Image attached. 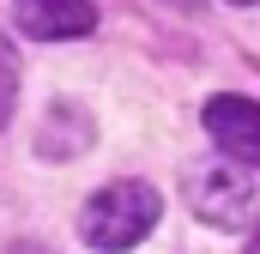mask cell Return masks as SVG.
<instances>
[{
	"label": "cell",
	"instance_id": "obj_1",
	"mask_svg": "<svg viewBox=\"0 0 260 254\" xmlns=\"http://www.w3.org/2000/svg\"><path fill=\"white\" fill-rule=\"evenodd\" d=\"M157 218H164V194L151 182H139V176H121V182H109V188H97L85 200L79 236L97 254H127L157 230Z\"/></svg>",
	"mask_w": 260,
	"mask_h": 254
},
{
	"label": "cell",
	"instance_id": "obj_2",
	"mask_svg": "<svg viewBox=\"0 0 260 254\" xmlns=\"http://www.w3.org/2000/svg\"><path fill=\"white\" fill-rule=\"evenodd\" d=\"M188 206L212 230H242V224H254V182L236 164H206L188 176Z\"/></svg>",
	"mask_w": 260,
	"mask_h": 254
},
{
	"label": "cell",
	"instance_id": "obj_3",
	"mask_svg": "<svg viewBox=\"0 0 260 254\" xmlns=\"http://www.w3.org/2000/svg\"><path fill=\"white\" fill-rule=\"evenodd\" d=\"M200 121H206L212 145H218L236 170H260V103H254V97L218 91V97H206Z\"/></svg>",
	"mask_w": 260,
	"mask_h": 254
},
{
	"label": "cell",
	"instance_id": "obj_4",
	"mask_svg": "<svg viewBox=\"0 0 260 254\" xmlns=\"http://www.w3.org/2000/svg\"><path fill=\"white\" fill-rule=\"evenodd\" d=\"M12 18L30 43H67V37H91L97 30V6L91 0H12Z\"/></svg>",
	"mask_w": 260,
	"mask_h": 254
},
{
	"label": "cell",
	"instance_id": "obj_5",
	"mask_svg": "<svg viewBox=\"0 0 260 254\" xmlns=\"http://www.w3.org/2000/svg\"><path fill=\"white\" fill-rule=\"evenodd\" d=\"M91 139H97L91 109L73 103V97H55L49 115H43V127H37V157H49V164H73L79 151H91Z\"/></svg>",
	"mask_w": 260,
	"mask_h": 254
},
{
	"label": "cell",
	"instance_id": "obj_6",
	"mask_svg": "<svg viewBox=\"0 0 260 254\" xmlns=\"http://www.w3.org/2000/svg\"><path fill=\"white\" fill-rule=\"evenodd\" d=\"M12 109H18V49H12V37L0 30V133L12 121Z\"/></svg>",
	"mask_w": 260,
	"mask_h": 254
},
{
	"label": "cell",
	"instance_id": "obj_7",
	"mask_svg": "<svg viewBox=\"0 0 260 254\" xmlns=\"http://www.w3.org/2000/svg\"><path fill=\"white\" fill-rule=\"evenodd\" d=\"M12 254H49V248H37V242H24V248H12Z\"/></svg>",
	"mask_w": 260,
	"mask_h": 254
},
{
	"label": "cell",
	"instance_id": "obj_8",
	"mask_svg": "<svg viewBox=\"0 0 260 254\" xmlns=\"http://www.w3.org/2000/svg\"><path fill=\"white\" fill-rule=\"evenodd\" d=\"M248 254H260V230H254V236H248Z\"/></svg>",
	"mask_w": 260,
	"mask_h": 254
},
{
	"label": "cell",
	"instance_id": "obj_9",
	"mask_svg": "<svg viewBox=\"0 0 260 254\" xmlns=\"http://www.w3.org/2000/svg\"><path fill=\"white\" fill-rule=\"evenodd\" d=\"M230 6H254V0H230Z\"/></svg>",
	"mask_w": 260,
	"mask_h": 254
}]
</instances>
